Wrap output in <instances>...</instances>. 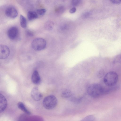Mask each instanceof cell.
Here are the masks:
<instances>
[{
  "mask_svg": "<svg viewBox=\"0 0 121 121\" xmlns=\"http://www.w3.org/2000/svg\"><path fill=\"white\" fill-rule=\"evenodd\" d=\"M57 100L56 98L54 95H50L45 97L43 102V107L48 110L52 109L57 105Z\"/></svg>",
  "mask_w": 121,
  "mask_h": 121,
  "instance_id": "3957f363",
  "label": "cell"
},
{
  "mask_svg": "<svg viewBox=\"0 0 121 121\" xmlns=\"http://www.w3.org/2000/svg\"><path fill=\"white\" fill-rule=\"evenodd\" d=\"M112 3L115 4H120L121 2V0H110Z\"/></svg>",
  "mask_w": 121,
  "mask_h": 121,
  "instance_id": "44dd1931",
  "label": "cell"
},
{
  "mask_svg": "<svg viewBox=\"0 0 121 121\" xmlns=\"http://www.w3.org/2000/svg\"><path fill=\"white\" fill-rule=\"evenodd\" d=\"M72 96V92L69 90L66 89L62 93L61 96L65 98H70Z\"/></svg>",
  "mask_w": 121,
  "mask_h": 121,
  "instance_id": "7c38bea8",
  "label": "cell"
},
{
  "mask_svg": "<svg viewBox=\"0 0 121 121\" xmlns=\"http://www.w3.org/2000/svg\"><path fill=\"white\" fill-rule=\"evenodd\" d=\"M31 79L32 82L35 84L38 85L40 83L41 78L37 71L35 70L33 72L32 75Z\"/></svg>",
  "mask_w": 121,
  "mask_h": 121,
  "instance_id": "30bf717a",
  "label": "cell"
},
{
  "mask_svg": "<svg viewBox=\"0 0 121 121\" xmlns=\"http://www.w3.org/2000/svg\"><path fill=\"white\" fill-rule=\"evenodd\" d=\"M7 105V100L3 95L0 93V113L3 112Z\"/></svg>",
  "mask_w": 121,
  "mask_h": 121,
  "instance_id": "9c48e42d",
  "label": "cell"
},
{
  "mask_svg": "<svg viewBox=\"0 0 121 121\" xmlns=\"http://www.w3.org/2000/svg\"><path fill=\"white\" fill-rule=\"evenodd\" d=\"M18 35V30L17 28L15 26L10 28L8 30L7 35L9 38L12 40L16 39Z\"/></svg>",
  "mask_w": 121,
  "mask_h": 121,
  "instance_id": "52a82bcc",
  "label": "cell"
},
{
  "mask_svg": "<svg viewBox=\"0 0 121 121\" xmlns=\"http://www.w3.org/2000/svg\"><path fill=\"white\" fill-rule=\"evenodd\" d=\"M17 105L18 108L26 114L28 115L31 114L30 112L27 109L23 103L19 102L18 103Z\"/></svg>",
  "mask_w": 121,
  "mask_h": 121,
  "instance_id": "8fae6325",
  "label": "cell"
},
{
  "mask_svg": "<svg viewBox=\"0 0 121 121\" xmlns=\"http://www.w3.org/2000/svg\"><path fill=\"white\" fill-rule=\"evenodd\" d=\"M118 79L117 73L114 71H110L107 73L103 79L104 82L107 86L110 87L113 86L117 83Z\"/></svg>",
  "mask_w": 121,
  "mask_h": 121,
  "instance_id": "7a4b0ae2",
  "label": "cell"
},
{
  "mask_svg": "<svg viewBox=\"0 0 121 121\" xmlns=\"http://www.w3.org/2000/svg\"><path fill=\"white\" fill-rule=\"evenodd\" d=\"M54 24L53 22L51 21L47 22L44 25V27L46 30L50 31L53 29Z\"/></svg>",
  "mask_w": 121,
  "mask_h": 121,
  "instance_id": "9a60e30c",
  "label": "cell"
},
{
  "mask_svg": "<svg viewBox=\"0 0 121 121\" xmlns=\"http://www.w3.org/2000/svg\"><path fill=\"white\" fill-rule=\"evenodd\" d=\"M81 2V0H72L71 4L73 6H75L78 5Z\"/></svg>",
  "mask_w": 121,
  "mask_h": 121,
  "instance_id": "d6986e66",
  "label": "cell"
},
{
  "mask_svg": "<svg viewBox=\"0 0 121 121\" xmlns=\"http://www.w3.org/2000/svg\"><path fill=\"white\" fill-rule=\"evenodd\" d=\"M31 95L32 98L36 101L41 100L43 97L42 94L39 91L38 88L36 87H34L32 89Z\"/></svg>",
  "mask_w": 121,
  "mask_h": 121,
  "instance_id": "8992f818",
  "label": "cell"
},
{
  "mask_svg": "<svg viewBox=\"0 0 121 121\" xmlns=\"http://www.w3.org/2000/svg\"><path fill=\"white\" fill-rule=\"evenodd\" d=\"M105 72L103 70H101L99 72L98 76L99 77L101 78L104 76V75Z\"/></svg>",
  "mask_w": 121,
  "mask_h": 121,
  "instance_id": "ffe728a7",
  "label": "cell"
},
{
  "mask_svg": "<svg viewBox=\"0 0 121 121\" xmlns=\"http://www.w3.org/2000/svg\"><path fill=\"white\" fill-rule=\"evenodd\" d=\"M82 97H76L72 96L70 98V100L71 101L75 104H78L82 100Z\"/></svg>",
  "mask_w": 121,
  "mask_h": 121,
  "instance_id": "2e32d148",
  "label": "cell"
},
{
  "mask_svg": "<svg viewBox=\"0 0 121 121\" xmlns=\"http://www.w3.org/2000/svg\"><path fill=\"white\" fill-rule=\"evenodd\" d=\"M46 10L44 9H38L36 10L37 13L40 15H43L46 13Z\"/></svg>",
  "mask_w": 121,
  "mask_h": 121,
  "instance_id": "ac0fdd59",
  "label": "cell"
},
{
  "mask_svg": "<svg viewBox=\"0 0 121 121\" xmlns=\"http://www.w3.org/2000/svg\"><path fill=\"white\" fill-rule=\"evenodd\" d=\"M27 16L28 19L30 20L37 18L38 17L37 13L33 11H29L28 13Z\"/></svg>",
  "mask_w": 121,
  "mask_h": 121,
  "instance_id": "4fadbf2b",
  "label": "cell"
},
{
  "mask_svg": "<svg viewBox=\"0 0 121 121\" xmlns=\"http://www.w3.org/2000/svg\"><path fill=\"white\" fill-rule=\"evenodd\" d=\"M46 43L45 39L41 38H37L34 39L32 42L31 46L34 50L39 51L45 48Z\"/></svg>",
  "mask_w": 121,
  "mask_h": 121,
  "instance_id": "277c9868",
  "label": "cell"
},
{
  "mask_svg": "<svg viewBox=\"0 0 121 121\" xmlns=\"http://www.w3.org/2000/svg\"><path fill=\"white\" fill-rule=\"evenodd\" d=\"M6 16L11 18H15L17 16L18 12L16 9L14 7H10L7 8L5 11Z\"/></svg>",
  "mask_w": 121,
  "mask_h": 121,
  "instance_id": "ba28073f",
  "label": "cell"
},
{
  "mask_svg": "<svg viewBox=\"0 0 121 121\" xmlns=\"http://www.w3.org/2000/svg\"><path fill=\"white\" fill-rule=\"evenodd\" d=\"M20 21L21 26L23 28H26L27 26V21L26 18L22 15H20Z\"/></svg>",
  "mask_w": 121,
  "mask_h": 121,
  "instance_id": "5bb4252c",
  "label": "cell"
},
{
  "mask_svg": "<svg viewBox=\"0 0 121 121\" xmlns=\"http://www.w3.org/2000/svg\"><path fill=\"white\" fill-rule=\"evenodd\" d=\"M76 9L75 7H73L71 8L69 11V12L71 13H75L76 11Z\"/></svg>",
  "mask_w": 121,
  "mask_h": 121,
  "instance_id": "603a6c76",
  "label": "cell"
},
{
  "mask_svg": "<svg viewBox=\"0 0 121 121\" xmlns=\"http://www.w3.org/2000/svg\"><path fill=\"white\" fill-rule=\"evenodd\" d=\"M95 119V116L93 115L86 116L82 119L81 121H94Z\"/></svg>",
  "mask_w": 121,
  "mask_h": 121,
  "instance_id": "e0dca14e",
  "label": "cell"
},
{
  "mask_svg": "<svg viewBox=\"0 0 121 121\" xmlns=\"http://www.w3.org/2000/svg\"><path fill=\"white\" fill-rule=\"evenodd\" d=\"M90 15V13L89 12H86L84 13L83 16L85 18H87Z\"/></svg>",
  "mask_w": 121,
  "mask_h": 121,
  "instance_id": "d4e9b609",
  "label": "cell"
},
{
  "mask_svg": "<svg viewBox=\"0 0 121 121\" xmlns=\"http://www.w3.org/2000/svg\"><path fill=\"white\" fill-rule=\"evenodd\" d=\"M105 89L100 84L93 83L91 84L87 89L88 94L94 98H98L104 94Z\"/></svg>",
  "mask_w": 121,
  "mask_h": 121,
  "instance_id": "6da1fadb",
  "label": "cell"
},
{
  "mask_svg": "<svg viewBox=\"0 0 121 121\" xmlns=\"http://www.w3.org/2000/svg\"><path fill=\"white\" fill-rule=\"evenodd\" d=\"M121 60V56H118L115 58L114 62L115 63L117 62H119Z\"/></svg>",
  "mask_w": 121,
  "mask_h": 121,
  "instance_id": "7402d4cb",
  "label": "cell"
},
{
  "mask_svg": "<svg viewBox=\"0 0 121 121\" xmlns=\"http://www.w3.org/2000/svg\"><path fill=\"white\" fill-rule=\"evenodd\" d=\"M10 52V49L7 46L4 45H0V59L7 58L9 55Z\"/></svg>",
  "mask_w": 121,
  "mask_h": 121,
  "instance_id": "5b68a950",
  "label": "cell"
},
{
  "mask_svg": "<svg viewBox=\"0 0 121 121\" xmlns=\"http://www.w3.org/2000/svg\"><path fill=\"white\" fill-rule=\"evenodd\" d=\"M26 35L29 36H32L33 35L32 33L29 30L26 31Z\"/></svg>",
  "mask_w": 121,
  "mask_h": 121,
  "instance_id": "cb8c5ba5",
  "label": "cell"
}]
</instances>
